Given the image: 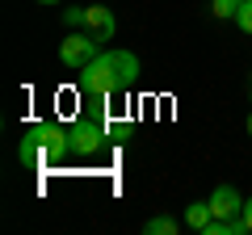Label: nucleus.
Listing matches in <instances>:
<instances>
[{
  "label": "nucleus",
  "mask_w": 252,
  "mask_h": 235,
  "mask_svg": "<svg viewBox=\"0 0 252 235\" xmlns=\"http://www.w3.org/2000/svg\"><path fill=\"white\" fill-rule=\"evenodd\" d=\"M130 80H139V55L135 51H101L80 72V97H114Z\"/></svg>",
  "instance_id": "1"
},
{
  "label": "nucleus",
  "mask_w": 252,
  "mask_h": 235,
  "mask_svg": "<svg viewBox=\"0 0 252 235\" xmlns=\"http://www.w3.org/2000/svg\"><path fill=\"white\" fill-rule=\"evenodd\" d=\"M21 139L34 143L46 160H59L63 151H72V126H63V122H34Z\"/></svg>",
  "instance_id": "2"
},
{
  "label": "nucleus",
  "mask_w": 252,
  "mask_h": 235,
  "mask_svg": "<svg viewBox=\"0 0 252 235\" xmlns=\"http://www.w3.org/2000/svg\"><path fill=\"white\" fill-rule=\"evenodd\" d=\"M97 46H101V38H93V34H80V29H76V34H67L59 42V63L67 67V72H84V67L93 63V59H97Z\"/></svg>",
  "instance_id": "3"
},
{
  "label": "nucleus",
  "mask_w": 252,
  "mask_h": 235,
  "mask_svg": "<svg viewBox=\"0 0 252 235\" xmlns=\"http://www.w3.org/2000/svg\"><path fill=\"white\" fill-rule=\"evenodd\" d=\"M105 139H109L105 122H89V118H80V122L72 126V151L76 155H97L101 147H105Z\"/></svg>",
  "instance_id": "4"
},
{
  "label": "nucleus",
  "mask_w": 252,
  "mask_h": 235,
  "mask_svg": "<svg viewBox=\"0 0 252 235\" xmlns=\"http://www.w3.org/2000/svg\"><path fill=\"white\" fill-rule=\"evenodd\" d=\"M84 26H89L93 38H101V42H105V38H114L118 17L109 13V4H89V9H84Z\"/></svg>",
  "instance_id": "5"
},
{
  "label": "nucleus",
  "mask_w": 252,
  "mask_h": 235,
  "mask_svg": "<svg viewBox=\"0 0 252 235\" xmlns=\"http://www.w3.org/2000/svg\"><path fill=\"white\" fill-rule=\"evenodd\" d=\"M206 202H210V214H215V218H231V214H240V210H244V198H240L235 185H219Z\"/></svg>",
  "instance_id": "6"
},
{
  "label": "nucleus",
  "mask_w": 252,
  "mask_h": 235,
  "mask_svg": "<svg viewBox=\"0 0 252 235\" xmlns=\"http://www.w3.org/2000/svg\"><path fill=\"white\" fill-rule=\"evenodd\" d=\"M248 227H244V214H231V218H210L206 227H202V235H244Z\"/></svg>",
  "instance_id": "7"
},
{
  "label": "nucleus",
  "mask_w": 252,
  "mask_h": 235,
  "mask_svg": "<svg viewBox=\"0 0 252 235\" xmlns=\"http://www.w3.org/2000/svg\"><path fill=\"white\" fill-rule=\"evenodd\" d=\"M210 202H193V206H185V227H193V231H202V227L210 223Z\"/></svg>",
  "instance_id": "8"
},
{
  "label": "nucleus",
  "mask_w": 252,
  "mask_h": 235,
  "mask_svg": "<svg viewBox=\"0 0 252 235\" xmlns=\"http://www.w3.org/2000/svg\"><path fill=\"white\" fill-rule=\"evenodd\" d=\"M143 231L147 235H177L181 223H177V218H168V214H156V218H147V223H143Z\"/></svg>",
  "instance_id": "9"
},
{
  "label": "nucleus",
  "mask_w": 252,
  "mask_h": 235,
  "mask_svg": "<svg viewBox=\"0 0 252 235\" xmlns=\"http://www.w3.org/2000/svg\"><path fill=\"white\" fill-rule=\"evenodd\" d=\"M240 4H244V0H210V13H215L219 21H227V17L240 13Z\"/></svg>",
  "instance_id": "10"
},
{
  "label": "nucleus",
  "mask_w": 252,
  "mask_h": 235,
  "mask_svg": "<svg viewBox=\"0 0 252 235\" xmlns=\"http://www.w3.org/2000/svg\"><path fill=\"white\" fill-rule=\"evenodd\" d=\"M235 26L244 29V34H252V0H244L240 13H235Z\"/></svg>",
  "instance_id": "11"
},
{
  "label": "nucleus",
  "mask_w": 252,
  "mask_h": 235,
  "mask_svg": "<svg viewBox=\"0 0 252 235\" xmlns=\"http://www.w3.org/2000/svg\"><path fill=\"white\" fill-rule=\"evenodd\" d=\"M63 21H67V26H84V9H63Z\"/></svg>",
  "instance_id": "12"
},
{
  "label": "nucleus",
  "mask_w": 252,
  "mask_h": 235,
  "mask_svg": "<svg viewBox=\"0 0 252 235\" xmlns=\"http://www.w3.org/2000/svg\"><path fill=\"white\" fill-rule=\"evenodd\" d=\"M240 214H244V227L252 231V198H244V210H240Z\"/></svg>",
  "instance_id": "13"
},
{
  "label": "nucleus",
  "mask_w": 252,
  "mask_h": 235,
  "mask_svg": "<svg viewBox=\"0 0 252 235\" xmlns=\"http://www.w3.org/2000/svg\"><path fill=\"white\" fill-rule=\"evenodd\" d=\"M38 4H59V0H38Z\"/></svg>",
  "instance_id": "14"
},
{
  "label": "nucleus",
  "mask_w": 252,
  "mask_h": 235,
  "mask_svg": "<svg viewBox=\"0 0 252 235\" xmlns=\"http://www.w3.org/2000/svg\"><path fill=\"white\" fill-rule=\"evenodd\" d=\"M248 135H252V114H248Z\"/></svg>",
  "instance_id": "15"
}]
</instances>
